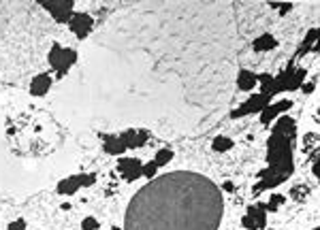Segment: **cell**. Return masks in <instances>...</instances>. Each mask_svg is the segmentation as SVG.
Segmentation results:
<instances>
[{"instance_id": "cell-11", "label": "cell", "mask_w": 320, "mask_h": 230, "mask_svg": "<svg viewBox=\"0 0 320 230\" xmlns=\"http://www.w3.org/2000/svg\"><path fill=\"white\" fill-rule=\"evenodd\" d=\"M171 158H173V151L171 149H158L156 158H154V164H156V166H164L167 162H171Z\"/></svg>"}, {"instance_id": "cell-5", "label": "cell", "mask_w": 320, "mask_h": 230, "mask_svg": "<svg viewBox=\"0 0 320 230\" xmlns=\"http://www.w3.org/2000/svg\"><path fill=\"white\" fill-rule=\"evenodd\" d=\"M68 28L75 32L77 39L84 41L92 30V17L88 13H73V17H70V21H68Z\"/></svg>"}, {"instance_id": "cell-8", "label": "cell", "mask_w": 320, "mask_h": 230, "mask_svg": "<svg viewBox=\"0 0 320 230\" xmlns=\"http://www.w3.org/2000/svg\"><path fill=\"white\" fill-rule=\"evenodd\" d=\"M105 139V151L107 154H111V156H117V154H122L126 149V145L120 141V137H111V135H107L103 137Z\"/></svg>"}, {"instance_id": "cell-1", "label": "cell", "mask_w": 320, "mask_h": 230, "mask_svg": "<svg viewBox=\"0 0 320 230\" xmlns=\"http://www.w3.org/2000/svg\"><path fill=\"white\" fill-rule=\"evenodd\" d=\"M222 192L211 179L175 171L152 179L130 200L126 230H218Z\"/></svg>"}, {"instance_id": "cell-10", "label": "cell", "mask_w": 320, "mask_h": 230, "mask_svg": "<svg viewBox=\"0 0 320 230\" xmlns=\"http://www.w3.org/2000/svg\"><path fill=\"white\" fill-rule=\"evenodd\" d=\"M278 43H276V39L271 34H263L260 39H256V43H254V49L256 52H267V49H274Z\"/></svg>"}, {"instance_id": "cell-2", "label": "cell", "mask_w": 320, "mask_h": 230, "mask_svg": "<svg viewBox=\"0 0 320 230\" xmlns=\"http://www.w3.org/2000/svg\"><path fill=\"white\" fill-rule=\"evenodd\" d=\"M75 60H77V54L73 49H64V47L58 45V43L52 47V52H50V64L56 70L58 77H62L64 72L75 64Z\"/></svg>"}, {"instance_id": "cell-3", "label": "cell", "mask_w": 320, "mask_h": 230, "mask_svg": "<svg viewBox=\"0 0 320 230\" xmlns=\"http://www.w3.org/2000/svg\"><path fill=\"white\" fill-rule=\"evenodd\" d=\"M47 11L52 13V17L58 21V23H68L70 17H73V7L75 3L73 0H54V3H41Z\"/></svg>"}, {"instance_id": "cell-12", "label": "cell", "mask_w": 320, "mask_h": 230, "mask_svg": "<svg viewBox=\"0 0 320 230\" xmlns=\"http://www.w3.org/2000/svg\"><path fill=\"white\" fill-rule=\"evenodd\" d=\"M288 107H290V103H288V100H284V103H280V105H276V107L267 109V113H263V122L267 124L269 119H271V117H274V115H276V113L280 111V109H288Z\"/></svg>"}, {"instance_id": "cell-15", "label": "cell", "mask_w": 320, "mask_h": 230, "mask_svg": "<svg viewBox=\"0 0 320 230\" xmlns=\"http://www.w3.org/2000/svg\"><path fill=\"white\" fill-rule=\"evenodd\" d=\"M81 228H84V230H99V222L94 220V217H86L84 224H81Z\"/></svg>"}, {"instance_id": "cell-13", "label": "cell", "mask_w": 320, "mask_h": 230, "mask_svg": "<svg viewBox=\"0 0 320 230\" xmlns=\"http://www.w3.org/2000/svg\"><path fill=\"white\" fill-rule=\"evenodd\" d=\"M231 147H233V141L227 139V137H218L216 141H213V149H216V151H227Z\"/></svg>"}, {"instance_id": "cell-17", "label": "cell", "mask_w": 320, "mask_h": 230, "mask_svg": "<svg viewBox=\"0 0 320 230\" xmlns=\"http://www.w3.org/2000/svg\"><path fill=\"white\" fill-rule=\"evenodd\" d=\"M111 230H120V228H117V226H113V228H111Z\"/></svg>"}, {"instance_id": "cell-16", "label": "cell", "mask_w": 320, "mask_h": 230, "mask_svg": "<svg viewBox=\"0 0 320 230\" xmlns=\"http://www.w3.org/2000/svg\"><path fill=\"white\" fill-rule=\"evenodd\" d=\"M7 230H26V222H23V220H17V222H13V224H9Z\"/></svg>"}, {"instance_id": "cell-9", "label": "cell", "mask_w": 320, "mask_h": 230, "mask_svg": "<svg viewBox=\"0 0 320 230\" xmlns=\"http://www.w3.org/2000/svg\"><path fill=\"white\" fill-rule=\"evenodd\" d=\"M239 90L248 92V90H252L256 86V75H252V72H248V70H241L239 72Z\"/></svg>"}, {"instance_id": "cell-4", "label": "cell", "mask_w": 320, "mask_h": 230, "mask_svg": "<svg viewBox=\"0 0 320 230\" xmlns=\"http://www.w3.org/2000/svg\"><path fill=\"white\" fill-rule=\"evenodd\" d=\"M96 175H77V177H66L58 184V194L62 196H70L81 188V186H92Z\"/></svg>"}, {"instance_id": "cell-7", "label": "cell", "mask_w": 320, "mask_h": 230, "mask_svg": "<svg viewBox=\"0 0 320 230\" xmlns=\"http://www.w3.org/2000/svg\"><path fill=\"white\" fill-rule=\"evenodd\" d=\"M50 86H52V77H50V75H45V72H43V75L34 77L30 90H32V94H34V96H45V94H47V90H50Z\"/></svg>"}, {"instance_id": "cell-6", "label": "cell", "mask_w": 320, "mask_h": 230, "mask_svg": "<svg viewBox=\"0 0 320 230\" xmlns=\"http://www.w3.org/2000/svg\"><path fill=\"white\" fill-rule=\"evenodd\" d=\"M141 168H143V164H141L139 160L135 158H122L120 164H117V171L122 173V177L126 181H135L141 177Z\"/></svg>"}, {"instance_id": "cell-14", "label": "cell", "mask_w": 320, "mask_h": 230, "mask_svg": "<svg viewBox=\"0 0 320 230\" xmlns=\"http://www.w3.org/2000/svg\"><path fill=\"white\" fill-rule=\"evenodd\" d=\"M156 171H158V166L154 164V162H150L147 166H143V168H141V175H145V177L154 179V175H156Z\"/></svg>"}]
</instances>
